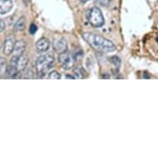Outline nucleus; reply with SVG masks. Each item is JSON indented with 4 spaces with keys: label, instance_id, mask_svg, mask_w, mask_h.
Wrapping results in <instances>:
<instances>
[{
    "label": "nucleus",
    "instance_id": "nucleus-13",
    "mask_svg": "<svg viewBox=\"0 0 158 158\" xmlns=\"http://www.w3.org/2000/svg\"><path fill=\"white\" fill-rule=\"evenodd\" d=\"M7 62H6V60L4 58H0V75L2 74H5L6 70H7Z\"/></svg>",
    "mask_w": 158,
    "mask_h": 158
},
{
    "label": "nucleus",
    "instance_id": "nucleus-10",
    "mask_svg": "<svg viewBox=\"0 0 158 158\" xmlns=\"http://www.w3.org/2000/svg\"><path fill=\"white\" fill-rule=\"evenodd\" d=\"M13 6L11 0H0V14H6L10 12Z\"/></svg>",
    "mask_w": 158,
    "mask_h": 158
},
{
    "label": "nucleus",
    "instance_id": "nucleus-20",
    "mask_svg": "<svg viewBox=\"0 0 158 158\" xmlns=\"http://www.w3.org/2000/svg\"><path fill=\"white\" fill-rule=\"evenodd\" d=\"M1 47H2V42L0 41V49H1Z\"/></svg>",
    "mask_w": 158,
    "mask_h": 158
},
{
    "label": "nucleus",
    "instance_id": "nucleus-15",
    "mask_svg": "<svg viewBox=\"0 0 158 158\" xmlns=\"http://www.w3.org/2000/svg\"><path fill=\"white\" fill-rule=\"evenodd\" d=\"M110 60H111V62L114 64L117 68H119V65H120V59L119 57L118 56H113L110 58Z\"/></svg>",
    "mask_w": 158,
    "mask_h": 158
},
{
    "label": "nucleus",
    "instance_id": "nucleus-12",
    "mask_svg": "<svg viewBox=\"0 0 158 158\" xmlns=\"http://www.w3.org/2000/svg\"><path fill=\"white\" fill-rule=\"evenodd\" d=\"M73 75H75V79H84L85 76V71L83 68L76 67L73 70Z\"/></svg>",
    "mask_w": 158,
    "mask_h": 158
},
{
    "label": "nucleus",
    "instance_id": "nucleus-16",
    "mask_svg": "<svg viewBox=\"0 0 158 158\" xmlns=\"http://www.w3.org/2000/svg\"><path fill=\"white\" fill-rule=\"evenodd\" d=\"M111 1L112 0H96V3H98V5L105 7V6L109 5V3H111Z\"/></svg>",
    "mask_w": 158,
    "mask_h": 158
},
{
    "label": "nucleus",
    "instance_id": "nucleus-9",
    "mask_svg": "<svg viewBox=\"0 0 158 158\" xmlns=\"http://www.w3.org/2000/svg\"><path fill=\"white\" fill-rule=\"evenodd\" d=\"M50 42L49 40L45 37L39 39L36 43V49L38 52H45L49 49Z\"/></svg>",
    "mask_w": 158,
    "mask_h": 158
},
{
    "label": "nucleus",
    "instance_id": "nucleus-3",
    "mask_svg": "<svg viewBox=\"0 0 158 158\" xmlns=\"http://www.w3.org/2000/svg\"><path fill=\"white\" fill-rule=\"evenodd\" d=\"M87 18L89 23L94 27H101L104 24V18L102 11L97 7L92 8L89 11Z\"/></svg>",
    "mask_w": 158,
    "mask_h": 158
},
{
    "label": "nucleus",
    "instance_id": "nucleus-4",
    "mask_svg": "<svg viewBox=\"0 0 158 158\" xmlns=\"http://www.w3.org/2000/svg\"><path fill=\"white\" fill-rule=\"evenodd\" d=\"M58 60L63 69H65V70H70L71 68L74 67L75 61H76L74 55L68 52H62V53L59 54Z\"/></svg>",
    "mask_w": 158,
    "mask_h": 158
},
{
    "label": "nucleus",
    "instance_id": "nucleus-1",
    "mask_svg": "<svg viewBox=\"0 0 158 158\" xmlns=\"http://www.w3.org/2000/svg\"><path fill=\"white\" fill-rule=\"evenodd\" d=\"M84 40L94 50L102 52H113L116 50V46L109 39L92 32H84Z\"/></svg>",
    "mask_w": 158,
    "mask_h": 158
},
{
    "label": "nucleus",
    "instance_id": "nucleus-11",
    "mask_svg": "<svg viewBox=\"0 0 158 158\" xmlns=\"http://www.w3.org/2000/svg\"><path fill=\"white\" fill-rule=\"evenodd\" d=\"M27 20L25 17H21L18 19L17 23H15L14 27H13V30L15 31H23L24 29L26 28Z\"/></svg>",
    "mask_w": 158,
    "mask_h": 158
},
{
    "label": "nucleus",
    "instance_id": "nucleus-14",
    "mask_svg": "<svg viewBox=\"0 0 158 158\" xmlns=\"http://www.w3.org/2000/svg\"><path fill=\"white\" fill-rule=\"evenodd\" d=\"M48 78L51 80H60L61 77H60V73L57 72L56 70H52L48 75Z\"/></svg>",
    "mask_w": 158,
    "mask_h": 158
},
{
    "label": "nucleus",
    "instance_id": "nucleus-2",
    "mask_svg": "<svg viewBox=\"0 0 158 158\" xmlns=\"http://www.w3.org/2000/svg\"><path fill=\"white\" fill-rule=\"evenodd\" d=\"M54 56L52 54L40 56L36 60V69L39 78L43 77L54 64Z\"/></svg>",
    "mask_w": 158,
    "mask_h": 158
},
{
    "label": "nucleus",
    "instance_id": "nucleus-8",
    "mask_svg": "<svg viewBox=\"0 0 158 158\" xmlns=\"http://www.w3.org/2000/svg\"><path fill=\"white\" fill-rule=\"evenodd\" d=\"M27 44L23 40H18L16 41L14 44V48H13V54L14 56H22L23 55L25 50H26Z\"/></svg>",
    "mask_w": 158,
    "mask_h": 158
},
{
    "label": "nucleus",
    "instance_id": "nucleus-5",
    "mask_svg": "<svg viewBox=\"0 0 158 158\" xmlns=\"http://www.w3.org/2000/svg\"><path fill=\"white\" fill-rule=\"evenodd\" d=\"M28 64V58L23 55L22 56H13L11 58L10 65L15 66L19 71L23 70Z\"/></svg>",
    "mask_w": 158,
    "mask_h": 158
},
{
    "label": "nucleus",
    "instance_id": "nucleus-18",
    "mask_svg": "<svg viewBox=\"0 0 158 158\" xmlns=\"http://www.w3.org/2000/svg\"><path fill=\"white\" fill-rule=\"evenodd\" d=\"M36 30H37V27H36V25H35L34 23L31 24V26H30V29H29V31H30V33H31V35H33V34L36 33Z\"/></svg>",
    "mask_w": 158,
    "mask_h": 158
},
{
    "label": "nucleus",
    "instance_id": "nucleus-7",
    "mask_svg": "<svg viewBox=\"0 0 158 158\" xmlns=\"http://www.w3.org/2000/svg\"><path fill=\"white\" fill-rule=\"evenodd\" d=\"M15 37L13 35H9L6 37L5 42H4V46H3V53L6 56H9L12 54V52L14 48V44H15Z\"/></svg>",
    "mask_w": 158,
    "mask_h": 158
},
{
    "label": "nucleus",
    "instance_id": "nucleus-19",
    "mask_svg": "<svg viewBox=\"0 0 158 158\" xmlns=\"http://www.w3.org/2000/svg\"><path fill=\"white\" fill-rule=\"evenodd\" d=\"M5 29V23L2 18H0V32H2Z\"/></svg>",
    "mask_w": 158,
    "mask_h": 158
},
{
    "label": "nucleus",
    "instance_id": "nucleus-17",
    "mask_svg": "<svg viewBox=\"0 0 158 158\" xmlns=\"http://www.w3.org/2000/svg\"><path fill=\"white\" fill-rule=\"evenodd\" d=\"M24 78H26V79H31V78H32V72H31V69L25 70V76H24Z\"/></svg>",
    "mask_w": 158,
    "mask_h": 158
},
{
    "label": "nucleus",
    "instance_id": "nucleus-6",
    "mask_svg": "<svg viewBox=\"0 0 158 158\" xmlns=\"http://www.w3.org/2000/svg\"><path fill=\"white\" fill-rule=\"evenodd\" d=\"M52 47H53V49H54L55 52L58 53V54H60V53L67 51L68 44L65 38L60 37V38L55 40L53 44H52Z\"/></svg>",
    "mask_w": 158,
    "mask_h": 158
}]
</instances>
